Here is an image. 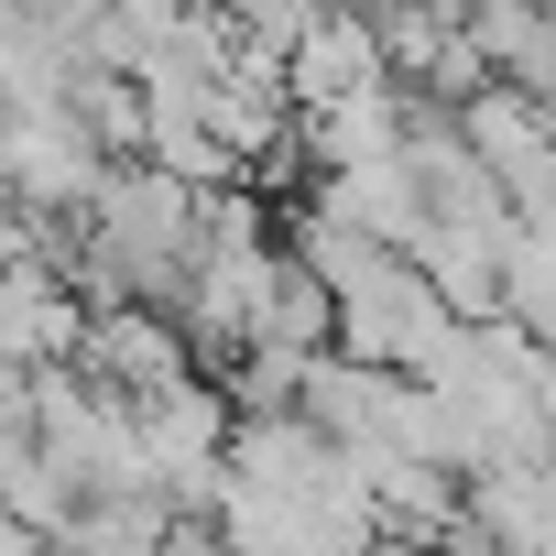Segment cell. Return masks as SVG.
<instances>
[{"label": "cell", "instance_id": "6da1fadb", "mask_svg": "<svg viewBox=\"0 0 556 556\" xmlns=\"http://www.w3.org/2000/svg\"><path fill=\"white\" fill-rule=\"evenodd\" d=\"M339 361H361V371H437L447 350H458V317H447V295L426 285V273L404 262V251H371L350 285H339V339H328Z\"/></svg>", "mask_w": 556, "mask_h": 556}, {"label": "cell", "instance_id": "7a4b0ae2", "mask_svg": "<svg viewBox=\"0 0 556 556\" xmlns=\"http://www.w3.org/2000/svg\"><path fill=\"white\" fill-rule=\"evenodd\" d=\"M66 371H88V382L121 393V404H153V393L197 382V350H186V328H175L164 306H88V339H77Z\"/></svg>", "mask_w": 556, "mask_h": 556}, {"label": "cell", "instance_id": "3957f363", "mask_svg": "<svg viewBox=\"0 0 556 556\" xmlns=\"http://www.w3.org/2000/svg\"><path fill=\"white\" fill-rule=\"evenodd\" d=\"M77 339H88V295L66 285V273H45V262H12V273H0V371H12V382L66 371Z\"/></svg>", "mask_w": 556, "mask_h": 556}, {"label": "cell", "instance_id": "277c9868", "mask_svg": "<svg viewBox=\"0 0 556 556\" xmlns=\"http://www.w3.org/2000/svg\"><path fill=\"white\" fill-rule=\"evenodd\" d=\"M361 88H382V34H371L361 0H328V12L285 45V99H295V121H306V110H339V99H361Z\"/></svg>", "mask_w": 556, "mask_h": 556}, {"label": "cell", "instance_id": "5b68a950", "mask_svg": "<svg viewBox=\"0 0 556 556\" xmlns=\"http://www.w3.org/2000/svg\"><path fill=\"white\" fill-rule=\"evenodd\" d=\"M469 55L491 88H523L556 110V12L545 0H469Z\"/></svg>", "mask_w": 556, "mask_h": 556}, {"label": "cell", "instance_id": "8992f818", "mask_svg": "<svg viewBox=\"0 0 556 556\" xmlns=\"http://www.w3.org/2000/svg\"><path fill=\"white\" fill-rule=\"evenodd\" d=\"M502 229H513V218H502ZM502 229H447V218H437V229L404 251V262L426 273V285L447 295V317H458V328L502 317Z\"/></svg>", "mask_w": 556, "mask_h": 556}, {"label": "cell", "instance_id": "52a82bcc", "mask_svg": "<svg viewBox=\"0 0 556 556\" xmlns=\"http://www.w3.org/2000/svg\"><path fill=\"white\" fill-rule=\"evenodd\" d=\"M251 339H273V350H328L339 339V295L317 285V273L295 262V251H273V273H262V306H251Z\"/></svg>", "mask_w": 556, "mask_h": 556}, {"label": "cell", "instance_id": "ba28073f", "mask_svg": "<svg viewBox=\"0 0 556 556\" xmlns=\"http://www.w3.org/2000/svg\"><path fill=\"white\" fill-rule=\"evenodd\" d=\"M502 317L556 350V218H513L502 229Z\"/></svg>", "mask_w": 556, "mask_h": 556}, {"label": "cell", "instance_id": "9c48e42d", "mask_svg": "<svg viewBox=\"0 0 556 556\" xmlns=\"http://www.w3.org/2000/svg\"><path fill=\"white\" fill-rule=\"evenodd\" d=\"M229 415H295L306 404V350H273V339H251L240 361H229Z\"/></svg>", "mask_w": 556, "mask_h": 556}, {"label": "cell", "instance_id": "30bf717a", "mask_svg": "<svg viewBox=\"0 0 556 556\" xmlns=\"http://www.w3.org/2000/svg\"><path fill=\"white\" fill-rule=\"evenodd\" d=\"M186 556H218V545H207V534H197V545H186Z\"/></svg>", "mask_w": 556, "mask_h": 556}, {"label": "cell", "instance_id": "8fae6325", "mask_svg": "<svg viewBox=\"0 0 556 556\" xmlns=\"http://www.w3.org/2000/svg\"><path fill=\"white\" fill-rule=\"evenodd\" d=\"M45 556H66V545H45Z\"/></svg>", "mask_w": 556, "mask_h": 556}, {"label": "cell", "instance_id": "7c38bea8", "mask_svg": "<svg viewBox=\"0 0 556 556\" xmlns=\"http://www.w3.org/2000/svg\"><path fill=\"white\" fill-rule=\"evenodd\" d=\"M545 12H556V0H545Z\"/></svg>", "mask_w": 556, "mask_h": 556}]
</instances>
